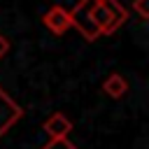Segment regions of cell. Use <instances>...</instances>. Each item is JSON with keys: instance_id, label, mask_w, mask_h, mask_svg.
Masks as SVG:
<instances>
[{"instance_id": "1", "label": "cell", "mask_w": 149, "mask_h": 149, "mask_svg": "<svg viewBox=\"0 0 149 149\" xmlns=\"http://www.w3.org/2000/svg\"><path fill=\"white\" fill-rule=\"evenodd\" d=\"M95 7H98V0H79V2L68 12V14H70V26H74V28L81 33V37L88 40V42H93V40L100 37V30H98V26H95V21H93Z\"/></svg>"}, {"instance_id": "2", "label": "cell", "mask_w": 149, "mask_h": 149, "mask_svg": "<svg viewBox=\"0 0 149 149\" xmlns=\"http://www.w3.org/2000/svg\"><path fill=\"white\" fill-rule=\"evenodd\" d=\"M23 116V109L19 102H14L9 98V93L5 88H0V137Z\"/></svg>"}, {"instance_id": "3", "label": "cell", "mask_w": 149, "mask_h": 149, "mask_svg": "<svg viewBox=\"0 0 149 149\" xmlns=\"http://www.w3.org/2000/svg\"><path fill=\"white\" fill-rule=\"evenodd\" d=\"M42 23H44L54 35H65L68 28H70V14H68L65 7L54 5V7H49V9L42 14Z\"/></svg>"}, {"instance_id": "4", "label": "cell", "mask_w": 149, "mask_h": 149, "mask_svg": "<svg viewBox=\"0 0 149 149\" xmlns=\"http://www.w3.org/2000/svg\"><path fill=\"white\" fill-rule=\"evenodd\" d=\"M42 130L49 135V140H65L72 130V121L68 119V114L63 112H54L44 123H42Z\"/></svg>"}, {"instance_id": "5", "label": "cell", "mask_w": 149, "mask_h": 149, "mask_svg": "<svg viewBox=\"0 0 149 149\" xmlns=\"http://www.w3.org/2000/svg\"><path fill=\"white\" fill-rule=\"evenodd\" d=\"M100 5L105 7V12H107V16H109V28H107V35H112V33H116V30L126 23L128 12H126V7H123L119 0H100Z\"/></svg>"}, {"instance_id": "6", "label": "cell", "mask_w": 149, "mask_h": 149, "mask_svg": "<svg viewBox=\"0 0 149 149\" xmlns=\"http://www.w3.org/2000/svg\"><path fill=\"white\" fill-rule=\"evenodd\" d=\"M126 91H128V81H126L123 74H119V72H112V74L102 81V93L109 95V98H114V100L123 98Z\"/></svg>"}, {"instance_id": "7", "label": "cell", "mask_w": 149, "mask_h": 149, "mask_svg": "<svg viewBox=\"0 0 149 149\" xmlns=\"http://www.w3.org/2000/svg\"><path fill=\"white\" fill-rule=\"evenodd\" d=\"M42 149H79V147H74V144L65 137V140H49Z\"/></svg>"}, {"instance_id": "8", "label": "cell", "mask_w": 149, "mask_h": 149, "mask_svg": "<svg viewBox=\"0 0 149 149\" xmlns=\"http://www.w3.org/2000/svg\"><path fill=\"white\" fill-rule=\"evenodd\" d=\"M133 9L140 14V19H142V21H147V19H149V0H135V2H133Z\"/></svg>"}, {"instance_id": "9", "label": "cell", "mask_w": 149, "mask_h": 149, "mask_svg": "<svg viewBox=\"0 0 149 149\" xmlns=\"http://www.w3.org/2000/svg\"><path fill=\"white\" fill-rule=\"evenodd\" d=\"M7 51H9V42H7V37H5V35H0V58H2Z\"/></svg>"}]
</instances>
